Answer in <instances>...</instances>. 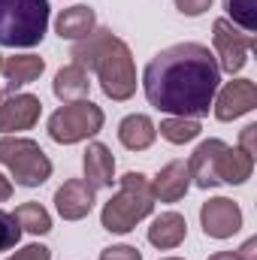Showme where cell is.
Listing matches in <instances>:
<instances>
[{"label":"cell","mask_w":257,"mask_h":260,"mask_svg":"<svg viewBox=\"0 0 257 260\" xmlns=\"http://www.w3.org/2000/svg\"><path fill=\"white\" fill-rule=\"evenodd\" d=\"M218 85L221 67L200 43H179L157 52L142 73V91L148 103L176 118L209 115Z\"/></svg>","instance_id":"6da1fadb"},{"label":"cell","mask_w":257,"mask_h":260,"mask_svg":"<svg viewBox=\"0 0 257 260\" xmlns=\"http://www.w3.org/2000/svg\"><path fill=\"white\" fill-rule=\"evenodd\" d=\"M73 64L82 70H94L100 88L109 100H130L136 91V67L127 43L115 37L109 27H94L85 40L73 43L70 49Z\"/></svg>","instance_id":"7a4b0ae2"},{"label":"cell","mask_w":257,"mask_h":260,"mask_svg":"<svg viewBox=\"0 0 257 260\" xmlns=\"http://www.w3.org/2000/svg\"><path fill=\"white\" fill-rule=\"evenodd\" d=\"M151 209H154L151 182L142 173H124L118 194L112 197L100 212V224L109 233H130L142 218L151 215Z\"/></svg>","instance_id":"3957f363"},{"label":"cell","mask_w":257,"mask_h":260,"mask_svg":"<svg viewBox=\"0 0 257 260\" xmlns=\"http://www.w3.org/2000/svg\"><path fill=\"white\" fill-rule=\"evenodd\" d=\"M49 30V0H0V46L30 49Z\"/></svg>","instance_id":"277c9868"},{"label":"cell","mask_w":257,"mask_h":260,"mask_svg":"<svg viewBox=\"0 0 257 260\" xmlns=\"http://www.w3.org/2000/svg\"><path fill=\"white\" fill-rule=\"evenodd\" d=\"M0 164L21 188H40L52 176L49 154L40 148V142L24 136H0Z\"/></svg>","instance_id":"5b68a950"},{"label":"cell","mask_w":257,"mask_h":260,"mask_svg":"<svg viewBox=\"0 0 257 260\" xmlns=\"http://www.w3.org/2000/svg\"><path fill=\"white\" fill-rule=\"evenodd\" d=\"M103 109L91 100H73L64 103L61 109L52 112L49 118V136L61 145H73V142H82L94 133H100L103 127Z\"/></svg>","instance_id":"8992f818"},{"label":"cell","mask_w":257,"mask_h":260,"mask_svg":"<svg viewBox=\"0 0 257 260\" xmlns=\"http://www.w3.org/2000/svg\"><path fill=\"white\" fill-rule=\"evenodd\" d=\"M212 40H215V52H218V67L221 73H239L245 61H248V52L254 49V37L239 30L230 18H218L212 24Z\"/></svg>","instance_id":"52a82bcc"},{"label":"cell","mask_w":257,"mask_h":260,"mask_svg":"<svg viewBox=\"0 0 257 260\" xmlns=\"http://www.w3.org/2000/svg\"><path fill=\"white\" fill-rule=\"evenodd\" d=\"M200 224H203L206 236H212V239H230L242 227V209H239V203H233L227 197H212L200 209Z\"/></svg>","instance_id":"ba28073f"},{"label":"cell","mask_w":257,"mask_h":260,"mask_svg":"<svg viewBox=\"0 0 257 260\" xmlns=\"http://www.w3.org/2000/svg\"><path fill=\"white\" fill-rule=\"evenodd\" d=\"M215 106V118L218 121H233V118H242L245 112H251L257 106V85L251 79H233L221 88L218 100L212 103Z\"/></svg>","instance_id":"9c48e42d"},{"label":"cell","mask_w":257,"mask_h":260,"mask_svg":"<svg viewBox=\"0 0 257 260\" xmlns=\"http://www.w3.org/2000/svg\"><path fill=\"white\" fill-rule=\"evenodd\" d=\"M43 103L34 94H12L3 97L0 103V130L3 133H18V130H30L40 121Z\"/></svg>","instance_id":"30bf717a"},{"label":"cell","mask_w":257,"mask_h":260,"mask_svg":"<svg viewBox=\"0 0 257 260\" xmlns=\"http://www.w3.org/2000/svg\"><path fill=\"white\" fill-rule=\"evenodd\" d=\"M55 209L64 221H82L94 209V188L85 179H70L55 194Z\"/></svg>","instance_id":"8fae6325"},{"label":"cell","mask_w":257,"mask_h":260,"mask_svg":"<svg viewBox=\"0 0 257 260\" xmlns=\"http://www.w3.org/2000/svg\"><path fill=\"white\" fill-rule=\"evenodd\" d=\"M224 145L227 142H221V139H206V142L197 145V151H194L191 160H188V173H191L197 188L209 191V188L221 185L218 182V157H221Z\"/></svg>","instance_id":"7c38bea8"},{"label":"cell","mask_w":257,"mask_h":260,"mask_svg":"<svg viewBox=\"0 0 257 260\" xmlns=\"http://www.w3.org/2000/svg\"><path fill=\"white\" fill-rule=\"evenodd\" d=\"M188 188H191V173H188L185 160H170L151 182L154 200H160V203H179L188 194Z\"/></svg>","instance_id":"4fadbf2b"},{"label":"cell","mask_w":257,"mask_h":260,"mask_svg":"<svg viewBox=\"0 0 257 260\" xmlns=\"http://www.w3.org/2000/svg\"><path fill=\"white\" fill-rule=\"evenodd\" d=\"M185 236H188V221H185V215H179V212H164V215H157V218L151 221V227H148V242H151L154 248H160V251L179 248V245L185 242Z\"/></svg>","instance_id":"5bb4252c"},{"label":"cell","mask_w":257,"mask_h":260,"mask_svg":"<svg viewBox=\"0 0 257 260\" xmlns=\"http://www.w3.org/2000/svg\"><path fill=\"white\" fill-rule=\"evenodd\" d=\"M85 182L97 191V188H109L115 179V157L103 142H91L85 151Z\"/></svg>","instance_id":"9a60e30c"},{"label":"cell","mask_w":257,"mask_h":260,"mask_svg":"<svg viewBox=\"0 0 257 260\" xmlns=\"http://www.w3.org/2000/svg\"><path fill=\"white\" fill-rule=\"evenodd\" d=\"M251 173H254V157L245 154L242 148L224 145V151L218 157V182L221 185H242L251 179Z\"/></svg>","instance_id":"2e32d148"},{"label":"cell","mask_w":257,"mask_h":260,"mask_svg":"<svg viewBox=\"0 0 257 260\" xmlns=\"http://www.w3.org/2000/svg\"><path fill=\"white\" fill-rule=\"evenodd\" d=\"M94 27H97V15H94L91 6H70V9H64L58 15V21H55L58 37L61 40H73V43L85 40Z\"/></svg>","instance_id":"e0dca14e"},{"label":"cell","mask_w":257,"mask_h":260,"mask_svg":"<svg viewBox=\"0 0 257 260\" xmlns=\"http://www.w3.org/2000/svg\"><path fill=\"white\" fill-rule=\"evenodd\" d=\"M154 136H157L154 121L148 115H142V112H133V115H127L118 124V139H121V145L130 148V151H145L154 142Z\"/></svg>","instance_id":"ac0fdd59"},{"label":"cell","mask_w":257,"mask_h":260,"mask_svg":"<svg viewBox=\"0 0 257 260\" xmlns=\"http://www.w3.org/2000/svg\"><path fill=\"white\" fill-rule=\"evenodd\" d=\"M46 61L37 58V55H15V58H6L3 61V76H6V91H15L21 85H30L43 76Z\"/></svg>","instance_id":"d6986e66"},{"label":"cell","mask_w":257,"mask_h":260,"mask_svg":"<svg viewBox=\"0 0 257 260\" xmlns=\"http://www.w3.org/2000/svg\"><path fill=\"white\" fill-rule=\"evenodd\" d=\"M55 97L64 100V103H73V100H85L88 91H91V82H88V70H82L79 64L61 67L58 76H55Z\"/></svg>","instance_id":"ffe728a7"},{"label":"cell","mask_w":257,"mask_h":260,"mask_svg":"<svg viewBox=\"0 0 257 260\" xmlns=\"http://www.w3.org/2000/svg\"><path fill=\"white\" fill-rule=\"evenodd\" d=\"M12 215L18 218L21 230H27V233H34V236H43V233L52 230V215H49L40 203H21Z\"/></svg>","instance_id":"44dd1931"},{"label":"cell","mask_w":257,"mask_h":260,"mask_svg":"<svg viewBox=\"0 0 257 260\" xmlns=\"http://www.w3.org/2000/svg\"><path fill=\"white\" fill-rule=\"evenodd\" d=\"M160 136L167 139V142H173V145H185V142H191L200 136V121L197 118H167V121H160Z\"/></svg>","instance_id":"7402d4cb"},{"label":"cell","mask_w":257,"mask_h":260,"mask_svg":"<svg viewBox=\"0 0 257 260\" xmlns=\"http://www.w3.org/2000/svg\"><path fill=\"white\" fill-rule=\"evenodd\" d=\"M224 9L230 12L233 24L245 34L257 30V0H224Z\"/></svg>","instance_id":"603a6c76"},{"label":"cell","mask_w":257,"mask_h":260,"mask_svg":"<svg viewBox=\"0 0 257 260\" xmlns=\"http://www.w3.org/2000/svg\"><path fill=\"white\" fill-rule=\"evenodd\" d=\"M18 239H21V224H18V218H15L12 212H3V209H0V251L15 248Z\"/></svg>","instance_id":"cb8c5ba5"},{"label":"cell","mask_w":257,"mask_h":260,"mask_svg":"<svg viewBox=\"0 0 257 260\" xmlns=\"http://www.w3.org/2000/svg\"><path fill=\"white\" fill-rule=\"evenodd\" d=\"M100 260H142V254L133 245H109L100 251Z\"/></svg>","instance_id":"d4e9b609"},{"label":"cell","mask_w":257,"mask_h":260,"mask_svg":"<svg viewBox=\"0 0 257 260\" xmlns=\"http://www.w3.org/2000/svg\"><path fill=\"white\" fill-rule=\"evenodd\" d=\"M6 260H52V251L46 245L34 242V245H24L21 251H15L12 257H6Z\"/></svg>","instance_id":"484cf974"},{"label":"cell","mask_w":257,"mask_h":260,"mask_svg":"<svg viewBox=\"0 0 257 260\" xmlns=\"http://www.w3.org/2000/svg\"><path fill=\"white\" fill-rule=\"evenodd\" d=\"M176 9L182 15H188V18H197L206 9H212V0H176Z\"/></svg>","instance_id":"4316f807"},{"label":"cell","mask_w":257,"mask_h":260,"mask_svg":"<svg viewBox=\"0 0 257 260\" xmlns=\"http://www.w3.org/2000/svg\"><path fill=\"white\" fill-rule=\"evenodd\" d=\"M239 148L245 151V154H257V124H248V127L242 130V136H239Z\"/></svg>","instance_id":"83f0119b"},{"label":"cell","mask_w":257,"mask_h":260,"mask_svg":"<svg viewBox=\"0 0 257 260\" xmlns=\"http://www.w3.org/2000/svg\"><path fill=\"white\" fill-rule=\"evenodd\" d=\"M236 257L239 260H257V239H248V242L236 251Z\"/></svg>","instance_id":"f1b7e54d"},{"label":"cell","mask_w":257,"mask_h":260,"mask_svg":"<svg viewBox=\"0 0 257 260\" xmlns=\"http://www.w3.org/2000/svg\"><path fill=\"white\" fill-rule=\"evenodd\" d=\"M9 197H12V182H9V179L0 173V203H6Z\"/></svg>","instance_id":"f546056e"},{"label":"cell","mask_w":257,"mask_h":260,"mask_svg":"<svg viewBox=\"0 0 257 260\" xmlns=\"http://www.w3.org/2000/svg\"><path fill=\"white\" fill-rule=\"evenodd\" d=\"M209 260H239V257H236V251H218V254H212Z\"/></svg>","instance_id":"4dcf8cb0"},{"label":"cell","mask_w":257,"mask_h":260,"mask_svg":"<svg viewBox=\"0 0 257 260\" xmlns=\"http://www.w3.org/2000/svg\"><path fill=\"white\" fill-rule=\"evenodd\" d=\"M0 73H3V55H0Z\"/></svg>","instance_id":"1f68e13d"},{"label":"cell","mask_w":257,"mask_h":260,"mask_svg":"<svg viewBox=\"0 0 257 260\" xmlns=\"http://www.w3.org/2000/svg\"><path fill=\"white\" fill-rule=\"evenodd\" d=\"M164 260H182V257H164Z\"/></svg>","instance_id":"d6a6232c"},{"label":"cell","mask_w":257,"mask_h":260,"mask_svg":"<svg viewBox=\"0 0 257 260\" xmlns=\"http://www.w3.org/2000/svg\"><path fill=\"white\" fill-rule=\"evenodd\" d=\"M0 103H3V91H0Z\"/></svg>","instance_id":"836d02e7"}]
</instances>
